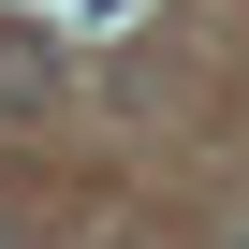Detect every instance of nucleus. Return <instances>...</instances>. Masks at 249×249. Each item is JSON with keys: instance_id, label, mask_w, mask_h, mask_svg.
Here are the masks:
<instances>
[{"instance_id": "nucleus-1", "label": "nucleus", "mask_w": 249, "mask_h": 249, "mask_svg": "<svg viewBox=\"0 0 249 249\" xmlns=\"http://www.w3.org/2000/svg\"><path fill=\"white\" fill-rule=\"evenodd\" d=\"M44 103H59V44L44 30H0V132H30Z\"/></svg>"}, {"instance_id": "nucleus-2", "label": "nucleus", "mask_w": 249, "mask_h": 249, "mask_svg": "<svg viewBox=\"0 0 249 249\" xmlns=\"http://www.w3.org/2000/svg\"><path fill=\"white\" fill-rule=\"evenodd\" d=\"M0 249H30V234H0Z\"/></svg>"}, {"instance_id": "nucleus-3", "label": "nucleus", "mask_w": 249, "mask_h": 249, "mask_svg": "<svg viewBox=\"0 0 249 249\" xmlns=\"http://www.w3.org/2000/svg\"><path fill=\"white\" fill-rule=\"evenodd\" d=\"M234 249H249V234H234Z\"/></svg>"}]
</instances>
